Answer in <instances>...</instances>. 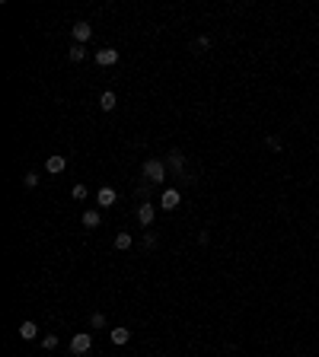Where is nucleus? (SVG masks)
Listing matches in <instances>:
<instances>
[{
	"instance_id": "1",
	"label": "nucleus",
	"mask_w": 319,
	"mask_h": 357,
	"mask_svg": "<svg viewBox=\"0 0 319 357\" xmlns=\"http://www.w3.org/2000/svg\"><path fill=\"white\" fill-rule=\"evenodd\" d=\"M144 179L153 182V185H160V182L166 179V163L163 160H147L144 163Z\"/></svg>"
},
{
	"instance_id": "2",
	"label": "nucleus",
	"mask_w": 319,
	"mask_h": 357,
	"mask_svg": "<svg viewBox=\"0 0 319 357\" xmlns=\"http://www.w3.org/2000/svg\"><path fill=\"white\" fill-rule=\"evenodd\" d=\"M90 347H93V338L86 335V332H80V335L71 338V351H74V354H86Z\"/></svg>"
},
{
	"instance_id": "3",
	"label": "nucleus",
	"mask_w": 319,
	"mask_h": 357,
	"mask_svg": "<svg viewBox=\"0 0 319 357\" xmlns=\"http://www.w3.org/2000/svg\"><path fill=\"white\" fill-rule=\"evenodd\" d=\"M137 220H141L144 226H150L153 220H157V207H153L150 201H144V204H137Z\"/></svg>"
},
{
	"instance_id": "4",
	"label": "nucleus",
	"mask_w": 319,
	"mask_h": 357,
	"mask_svg": "<svg viewBox=\"0 0 319 357\" xmlns=\"http://www.w3.org/2000/svg\"><path fill=\"white\" fill-rule=\"evenodd\" d=\"M64 169H67V160L61 153H55V156L45 160V172H51V176H58V172H64Z\"/></svg>"
},
{
	"instance_id": "5",
	"label": "nucleus",
	"mask_w": 319,
	"mask_h": 357,
	"mask_svg": "<svg viewBox=\"0 0 319 357\" xmlns=\"http://www.w3.org/2000/svg\"><path fill=\"white\" fill-rule=\"evenodd\" d=\"M96 64H99V67L118 64V51H115V48H102V51H96Z\"/></svg>"
},
{
	"instance_id": "6",
	"label": "nucleus",
	"mask_w": 319,
	"mask_h": 357,
	"mask_svg": "<svg viewBox=\"0 0 319 357\" xmlns=\"http://www.w3.org/2000/svg\"><path fill=\"white\" fill-rule=\"evenodd\" d=\"M93 36V26L86 23V20H80V23H74V39H77V45H83L86 39Z\"/></svg>"
},
{
	"instance_id": "7",
	"label": "nucleus",
	"mask_w": 319,
	"mask_h": 357,
	"mask_svg": "<svg viewBox=\"0 0 319 357\" xmlns=\"http://www.w3.org/2000/svg\"><path fill=\"white\" fill-rule=\"evenodd\" d=\"M179 201H182V195H179L176 188H166V191H163V207H166V211H176Z\"/></svg>"
},
{
	"instance_id": "8",
	"label": "nucleus",
	"mask_w": 319,
	"mask_h": 357,
	"mask_svg": "<svg viewBox=\"0 0 319 357\" xmlns=\"http://www.w3.org/2000/svg\"><path fill=\"white\" fill-rule=\"evenodd\" d=\"M115 198H118V195H115V188H109V185H106V188H99L96 201H99V207H112V204H115Z\"/></svg>"
},
{
	"instance_id": "9",
	"label": "nucleus",
	"mask_w": 319,
	"mask_h": 357,
	"mask_svg": "<svg viewBox=\"0 0 319 357\" xmlns=\"http://www.w3.org/2000/svg\"><path fill=\"white\" fill-rule=\"evenodd\" d=\"M112 344H118V347H122V344H128V341H131V332H128V328L125 325H118V328H112Z\"/></svg>"
},
{
	"instance_id": "10",
	"label": "nucleus",
	"mask_w": 319,
	"mask_h": 357,
	"mask_svg": "<svg viewBox=\"0 0 319 357\" xmlns=\"http://www.w3.org/2000/svg\"><path fill=\"white\" fill-rule=\"evenodd\" d=\"M166 166H172V172H182V169H185V156L179 153V150H169V156H166Z\"/></svg>"
},
{
	"instance_id": "11",
	"label": "nucleus",
	"mask_w": 319,
	"mask_h": 357,
	"mask_svg": "<svg viewBox=\"0 0 319 357\" xmlns=\"http://www.w3.org/2000/svg\"><path fill=\"white\" fill-rule=\"evenodd\" d=\"M36 335H39V325H36V322H23V325H20V338H23V341H32Z\"/></svg>"
},
{
	"instance_id": "12",
	"label": "nucleus",
	"mask_w": 319,
	"mask_h": 357,
	"mask_svg": "<svg viewBox=\"0 0 319 357\" xmlns=\"http://www.w3.org/2000/svg\"><path fill=\"white\" fill-rule=\"evenodd\" d=\"M115 93H112V90H106V93H102L99 96V109H106V112H112V109H115Z\"/></svg>"
},
{
	"instance_id": "13",
	"label": "nucleus",
	"mask_w": 319,
	"mask_h": 357,
	"mask_svg": "<svg viewBox=\"0 0 319 357\" xmlns=\"http://www.w3.org/2000/svg\"><path fill=\"white\" fill-rule=\"evenodd\" d=\"M115 249L128 252V249H131V236H128V233H118V236H115Z\"/></svg>"
},
{
	"instance_id": "14",
	"label": "nucleus",
	"mask_w": 319,
	"mask_h": 357,
	"mask_svg": "<svg viewBox=\"0 0 319 357\" xmlns=\"http://www.w3.org/2000/svg\"><path fill=\"white\" fill-rule=\"evenodd\" d=\"M83 226H99V211H83Z\"/></svg>"
},
{
	"instance_id": "15",
	"label": "nucleus",
	"mask_w": 319,
	"mask_h": 357,
	"mask_svg": "<svg viewBox=\"0 0 319 357\" xmlns=\"http://www.w3.org/2000/svg\"><path fill=\"white\" fill-rule=\"evenodd\" d=\"M23 185H26V188H36V185H39V172H26V176H23Z\"/></svg>"
},
{
	"instance_id": "16",
	"label": "nucleus",
	"mask_w": 319,
	"mask_h": 357,
	"mask_svg": "<svg viewBox=\"0 0 319 357\" xmlns=\"http://www.w3.org/2000/svg\"><path fill=\"white\" fill-rule=\"evenodd\" d=\"M67 55H71V61H83V58H86V48H83V45H74Z\"/></svg>"
},
{
	"instance_id": "17",
	"label": "nucleus",
	"mask_w": 319,
	"mask_h": 357,
	"mask_svg": "<svg viewBox=\"0 0 319 357\" xmlns=\"http://www.w3.org/2000/svg\"><path fill=\"white\" fill-rule=\"evenodd\" d=\"M42 347H45V351H55V347H58V335H45V338H42Z\"/></svg>"
},
{
	"instance_id": "18",
	"label": "nucleus",
	"mask_w": 319,
	"mask_h": 357,
	"mask_svg": "<svg viewBox=\"0 0 319 357\" xmlns=\"http://www.w3.org/2000/svg\"><path fill=\"white\" fill-rule=\"evenodd\" d=\"M192 48H195V51H208V48H211V39H208V36L195 39V45H192Z\"/></svg>"
},
{
	"instance_id": "19",
	"label": "nucleus",
	"mask_w": 319,
	"mask_h": 357,
	"mask_svg": "<svg viewBox=\"0 0 319 357\" xmlns=\"http://www.w3.org/2000/svg\"><path fill=\"white\" fill-rule=\"evenodd\" d=\"M90 325H93V328H102V325H106V316H102V312H93V316H90Z\"/></svg>"
},
{
	"instance_id": "20",
	"label": "nucleus",
	"mask_w": 319,
	"mask_h": 357,
	"mask_svg": "<svg viewBox=\"0 0 319 357\" xmlns=\"http://www.w3.org/2000/svg\"><path fill=\"white\" fill-rule=\"evenodd\" d=\"M71 195H74V201H83V198H86V185H74Z\"/></svg>"
},
{
	"instance_id": "21",
	"label": "nucleus",
	"mask_w": 319,
	"mask_h": 357,
	"mask_svg": "<svg viewBox=\"0 0 319 357\" xmlns=\"http://www.w3.org/2000/svg\"><path fill=\"white\" fill-rule=\"evenodd\" d=\"M144 246L153 249V246H157V236H153V233H147V236H144Z\"/></svg>"
}]
</instances>
